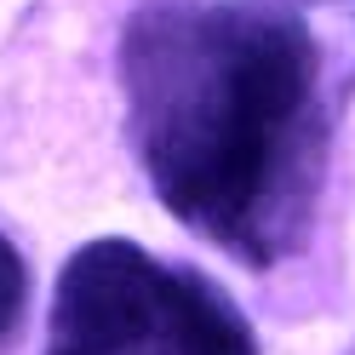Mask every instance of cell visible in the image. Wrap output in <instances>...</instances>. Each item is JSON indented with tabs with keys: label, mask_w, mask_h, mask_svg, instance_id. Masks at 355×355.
Masks as SVG:
<instances>
[{
	"label": "cell",
	"mask_w": 355,
	"mask_h": 355,
	"mask_svg": "<svg viewBox=\"0 0 355 355\" xmlns=\"http://www.w3.org/2000/svg\"><path fill=\"white\" fill-rule=\"evenodd\" d=\"M132 155L184 230L247 270L286 263L327 178V75L309 24L263 0H138L121 29Z\"/></svg>",
	"instance_id": "6da1fadb"
},
{
	"label": "cell",
	"mask_w": 355,
	"mask_h": 355,
	"mask_svg": "<svg viewBox=\"0 0 355 355\" xmlns=\"http://www.w3.org/2000/svg\"><path fill=\"white\" fill-rule=\"evenodd\" d=\"M46 355H258V332L212 275L103 235L63 263Z\"/></svg>",
	"instance_id": "7a4b0ae2"
},
{
	"label": "cell",
	"mask_w": 355,
	"mask_h": 355,
	"mask_svg": "<svg viewBox=\"0 0 355 355\" xmlns=\"http://www.w3.org/2000/svg\"><path fill=\"white\" fill-rule=\"evenodd\" d=\"M24 304H29V263L12 247V235H0V344L17 332Z\"/></svg>",
	"instance_id": "3957f363"
},
{
	"label": "cell",
	"mask_w": 355,
	"mask_h": 355,
	"mask_svg": "<svg viewBox=\"0 0 355 355\" xmlns=\"http://www.w3.org/2000/svg\"><path fill=\"white\" fill-rule=\"evenodd\" d=\"M293 6H321V0H293Z\"/></svg>",
	"instance_id": "277c9868"
}]
</instances>
